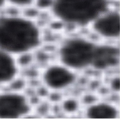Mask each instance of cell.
<instances>
[{"label":"cell","mask_w":120,"mask_h":119,"mask_svg":"<svg viewBox=\"0 0 120 119\" xmlns=\"http://www.w3.org/2000/svg\"><path fill=\"white\" fill-rule=\"evenodd\" d=\"M44 40L39 20L21 14H0V49L15 56L39 49Z\"/></svg>","instance_id":"cell-1"},{"label":"cell","mask_w":120,"mask_h":119,"mask_svg":"<svg viewBox=\"0 0 120 119\" xmlns=\"http://www.w3.org/2000/svg\"><path fill=\"white\" fill-rule=\"evenodd\" d=\"M113 4L110 0H54L48 15L66 32L85 31Z\"/></svg>","instance_id":"cell-2"},{"label":"cell","mask_w":120,"mask_h":119,"mask_svg":"<svg viewBox=\"0 0 120 119\" xmlns=\"http://www.w3.org/2000/svg\"><path fill=\"white\" fill-rule=\"evenodd\" d=\"M99 42L85 30L66 32L59 41L56 60L79 73L90 70Z\"/></svg>","instance_id":"cell-3"},{"label":"cell","mask_w":120,"mask_h":119,"mask_svg":"<svg viewBox=\"0 0 120 119\" xmlns=\"http://www.w3.org/2000/svg\"><path fill=\"white\" fill-rule=\"evenodd\" d=\"M85 31L100 42L119 44L120 37L119 4H113L98 16Z\"/></svg>","instance_id":"cell-4"},{"label":"cell","mask_w":120,"mask_h":119,"mask_svg":"<svg viewBox=\"0 0 120 119\" xmlns=\"http://www.w3.org/2000/svg\"><path fill=\"white\" fill-rule=\"evenodd\" d=\"M78 72L57 60L43 67L40 72L41 82L50 92L63 93L72 88L79 80Z\"/></svg>","instance_id":"cell-5"},{"label":"cell","mask_w":120,"mask_h":119,"mask_svg":"<svg viewBox=\"0 0 120 119\" xmlns=\"http://www.w3.org/2000/svg\"><path fill=\"white\" fill-rule=\"evenodd\" d=\"M33 110L31 100L24 92L0 89V119L26 118Z\"/></svg>","instance_id":"cell-6"},{"label":"cell","mask_w":120,"mask_h":119,"mask_svg":"<svg viewBox=\"0 0 120 119\" xmlns=\"http://www.w3.org/2000/svg\"><path fill=\"white\" fill-rule=\"evenodd\" d=\"M120 63L119 44L98 43L90 70L106 72L117 68Z\"/></svg>","instance_id":"cell-7"},{"label":"cell","mask_w":120,"mask_h":119,"mask_svg":"<svg viewBox=\"0 0 120 119\" xmlns=\"http://www.w3.org/2000/svg\"><path fill=\"white\" fill-rule=\"evenodd\" d=\"M82 116L91 119H116L120 117L118 104L112 101L97 100L82 108Z\"/></svg>","instance_id":"cell-8"},{"label":"cell","mask_w":120,"mask_h":119,"mask_svg":"<svg viewBox=\"0 0 120 119\" xmlns=\"http://www.w3.org/2000/svg\"><path fill=\"white\" fill-rule=\"evenodd\" d=\"M20 73L15 56L0 49V89L5 88Z\"/></svg>","instance_id":"cell-9"},{"label":"cell","mask_w":120,"mask_h":119,"mask_svg":"<svg viewBox=\"0 0 120 119\" xmlns=\"http://www.w3.org/2000/svg\"><path fill=\"white\" fill-rule=\"evenodd\" d=\"M82 104L81 100L75 97H67L61 100V109L64 113L68 115H74L82 111Z\"/></svg>","instance_id":"cell-10"},{"label":"cell","mask_w":120,"mask_h":119,"mask_svg":"<svg viewBox=\"0 0 120 119\" xmlns=\"http://www.w3.org/2000/svg\"><path fill=\"white\" fill-rule=\"evenodd\" d=\"M8 4L22 10L34 6L36 0H8Z\"/></svg>","instance_id":"cell-11"},{"label":"cell","mask_w":120,"mask_h":119,"mask_svg":"<svg viewBox=\"0 0 120 119\" xmlns=\"http://www.w3.org/2000/svg\"><path fill=\"white\" fill-rule=\"evenodd\" d=\"M8 5V0H0V14L4 11Z\"/></svg>","instance_id":"cell-12"}]
</instances>
